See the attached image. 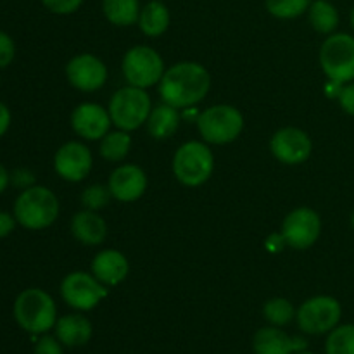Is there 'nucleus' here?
I'll return each mask as SVG.
<instances>
[{
    "instance_id": "nucleus-17",
    "label": "nucleus",
    "mask_w": 354,
    "mask_h": 354,
    "mask_svg": "<svg viewBox=\"0 0 354 354\" xmlns=\"http://www.w3.org/2000/svg\"><path fill=\"white\" fill-rule=\"evenodd\" d=\"M90 272L106 287H116L130 273V263L121 251L104 249V251L97 252L95 258L92 259Z\"/></svg>"
},
{
    "instance_id": "nucleus-11",
    "label": "nucleus",
    "mask_w": 354,
    "mask_h": 354,
    "mask_svg": "<svg viewBox=\"0 0 354 354\" xmlns=\"http://www.w3.org/2000/svg\"><path fill=\"white\" fill-rule=\"evenodd\" d=\"M280 232L290 249H296V251L310 249L320 239V214L311 207H296L283 218Z\"/></svg>"
},
{
    "instance_id": "nucleus-8",
    "label": "nucleus",
    "mask_w": 354,
    "mask_h": 354,
    "mask_svg": "<svg viewBox=\"0 0 354 354\" xmlns=\"http://www.w3.org/2000/svg\"><path fill=\"white\" fill-rule=\"evenodd\" d=\"M123 76L128 85L145 88L159 85L162 75H165V61L156 48L149 45H135L124 54Z\"/></svg>"
},
{
    "instance_id": "nucleus-1",
    "label": "nucleus",
    "mask_w": 354,
    "mask_h": 354,
    "mask_svg": "<svg viewBox=\"0 0 354 354\" xmlns=\"http://www.w3.org/2000/svg\"><path fill=\"white\" fill-rule=\"evenodd\" d=\"M209 88V71L194 61H182L169 66L159 82L161 100L176 109L197 106L206 99Z\"/></svg>"
},
{
    "instance_id": "nucleus-2",
    "label": "nucleus",
    "mask_w": 354,
    "mask_h": 354,
    "mask_svg": "<svg viewBox=\"0 0 354 354\" xmlns=\"http://www.w3.org/2000/svg\"><path fill=\"white\" fill-rule=\"evenodd\" d=\"M59 216V199L48 187L24 189L14 203V218L26 230H45Z\"/></svg>"
},
{
    "instance_id": "nucleus-34",
    "label": "nucleus",
    "mask_w": 354,
    "mask_h": 354,
    "mask_svg": "<svg viewBox=\"0 0 354 354\" xmlns=\"http://www.w3.org/2000/svg\"><path fill=\"white\" fill-rule=\"evenodd\" d=\"M339 104H341L342 111L348 113L349 116L354 118V83H346L341 90V95H339Z\"/></svg>"
},
{
    "instance_id": "nucleus-21",
    "label": "nucleus",
    "mask_w": 354,
    "mask_h": 354,
    "mask_svg": "<svg viewBox=\"0 0 354 354\" xmlns=\"http://www.w3.org/2000/svg\"><path fill=\"white\" fill-rule=\"evenodd\" d=\"M180 121H182V114L180 109L169 106V104L161 102L159 106L152 107L151 116L147 120V130L149 135L156 140H166L171 138L180 128Z\"/></svg>"
},
{
    "instance_id": "nucleus-29",
    "label": "nucleus",
    "mask_w": 354,
    "mask_h": 354,
    "mask_svg": "<svg viewBox=\"0 0 354 354\" xmlns=\"http://www.w3.org/2000/svg\"><path fill=\"white\" fill-rule=\"evenodd\" d=\"M111 199H113V194H111L109 185H102V183H93V185L86 187L82 192L83 207L90 211H97V213L104 209Z\"/></svg>"
},
{
    "instance_id": "nucleus-25",
    "label": "nucleus",
    "mask_w": 354,
    "mask_h": 354,
    "mask_svg": "<svg viewBox=\"0 0 354 354\" xmlns=\"http://www.w3.org/2000/svg\"><path fill=\"white\" fill-rule=\"evenodd\" d=\"M131 149V137L130 131L124 130H114L109 131L107 135H104L100 138V147L99 152L106 161L109 162H121L127 159V156L130 154Z\"/></svg>"
},
{
    "instance_id": "nucleus-23",
    "label": "nucleus",
    "mask_w": 354,
    "mask_h": 354,
    "mask_svg": "<svg viewBox=\"0 0 354 354\" xmlns=\"http://www.w3.org/2000/svg\"><path fill=\"white\" fill-rule=\"evenodd\" d=\"M102 10L106 19L114 26H133L140 16L138 0H102Z\"/></svg>"
},
{
    "instance_id": "nucleus-13",
    "label": "nucleus",
    "mask_w": 354,
    "mask_h": 354,
    "mask_svg": "<svg viewBox=\"0 0 354 354\" xmlns=\"http://www.w3.org/2000/svg\"><path fill=\"white\" fill-rule=\"evenodd\" d=\"M93 168L92 151L82 142H66L54 156V169L62 180L78 183L90 175Z\"/></svg>"
},
{
    "instance_id": "nucleus-19",
    "label": "nucleus",
    "mask_w": 354,
    "mask_h": 354,
    "mask_svg": "<svg viewBox=\"0 0 354 354\" xmlns=\"http://www.w3.org/2000/svg\"><path fill=\"white\" fill-rule=\"evenodd\" d=\"M55 337L61 341L62 346L68 348H78L85 346L92 339L93 327L86 317L80 313L66 315L55 322Z\"/></svg>"
},
{
    "instance_id": "nucleus-35",
    "label": "nucleus",
    "mask_w": 354,
    "mask_h": 354,
    "mask_svg": "<svg viewBox=\"0 0 354 354\" xmlns=\"http://www.w3.org/2000/svg\"><path fill=\"white\" fill-rule=\"evenodd\" d=\"M16 223L17 221L16 218H14V214L6 213V211H0V239L12 234L14 228H16Z\"/></svg>"
},
{
    "instance_id": "nucleus-33",
    "label": "nucleus",
    "mask_w": 354,
    "mask_h": 354,
    "mask_svg": "<svg viewBox=\"0 0 354 354\" xmlns=\"http://www.w3.org/2000/svg\"><path fill=\"white\" fill-rule=\"evenodd\" d=\"M10 183L16 187H19L21 190L30 189L35 185V175L26 168H19L10 175Z\"/></svg>"
},
{
    "instance_id": "nucleus-31",
    "label": "nucleus",
    "mask_w": 354,
    "mask_h": 354,
    "mask_svg": "<svg viewBox=\"0 0 354 354\" xmlns=\"http://www.w3.org/2000/svg\"><path fill=\"white\" fill-rule=\"evenodd\" d=\"M16 57V44L6 31H0V69L7 68Z\"/></svg>"
},
{
    "instance_id": "nucleus-37",
    "label": "nucleus",
    "mask_w": 354,
    "mask_h": 354,
    "mask_svg": "<svg viewBox=\"0 0 354 354\" xmlns=\"http://www.w3.org/2000/svg\"><path fill=\"white\" fill-rule=\"evenodd\" d=\"M10 121H12V116H10L9 107L3 102H0V138L7 133L10 127Z\"/></svg>"
},
{
    "instance_id": "nucleus-26",
    "label": "nucleus",
    "mask_w": 354,
    "mask_h": 354,
    "mask_svg": "<svg viewBox=\"0 0 354 354\" xmlns=\"http://www.w3.org/2000/svg\"><path fill=\"white\" fill-rule=\"evenodd\" d=\"M263 315L273 327H286L296 318V310L286 297H273L263 306Z\"/></svg>"
},
{
    "instance_id": "nucleus-36",
    "label": "nucleus",
    "mask_w": 354,
    "mask_h": 354,
    "mask_svg": "<svg viewBox=\"0 0 354 354\" xmlns=\"http://www.w3.org/2000/svg\"><path fill=\"white\" fill-rule=\"evenodd\" d=\"M265 245H266V249H268L270 252H280L283 248H286L287 242H286V239H283L282 232H280V234L270 235V237L266 239Z\"/></svg>"
},
{
    "instance_id": "nucleus-30",
    "label": "nucleus",
    "mask_w": 354,
    "mask_h": 354,
    "mask_svg": "<svg viewBox=\"0 0 354 354\" xmlns=\"http://www.w3.org/2000/svg\"><path fill=\"white\" fill-rule=\"evenodd\" d=\"M41 3L50 12L59 14V16H68V14L76 12L82 7L83 0H41Z\"/></svg>"
},
{
    "instance_id": "nucleus-7",
    "label": "nucleus",
    "mask_w": 354,
    "mask_h": 354,
    "mask_svg": "<svg viewBox=\"0 0 354 354\" xmlns=\"http://www.w3.org/2000/svg\"><path fill=\"white\" fill-rule=\"evenodd\" d=\"M320 66L325 76L341 85L354 80V37L349 33H332L320 47Z\"/></svg>"
},
{
    "instance_id": "nucleus-9",
    "label": "nucleus",
    "mask_w": 354,
    "mask_h": 354,
    "mask_svg": "<svg viewBox=\"0 0 354 354\" xmlns=\"http://www.w3.org/2000/svg\"><path fill=\"white\" fill-rule=\"evenodd\" d=\"M341 317V303L332 296L310 297L296 311L297 327L308 335L328 334L337 327Z\"/></svg>"
},
{
    "instance_id": "nucleus-6",
    "label": "nucleus",
    "mask_w": 354,
    "mask_h": 354,
    "mask_svg": "<svg viewBox=\"0 0 354 354\" xmlns=\"http://www.w3.org/2000/svg\"><path fill=\"white\" fill-rule=\"evenodd\" d=\"M197 130L206 144H230L241 137L244 130V116L230 104H216L199 114Z\"/></svg>"
},
{
    "instance_id": "nucleus-38",
    "label": "nucleus",
    "mask_w": 354,
    "mask_h": 354,
    "mask_svg": "<svg viewBox=\"0 0 354 354\" xmlns=\"http://www.w3.org/2000/svg\"><path fill=\"white\" fill-rule=\"evenodd\" d=\"M9 183H10V173L7 171L6 166L0 162V194L9 187Z\"/></svg>"
},
{
    "instance_id": "nucleus-39",
    "label": "nucleus",
    "mask_w": 354,
    "mask_h": 354,
    "mask_svg": "<svg viewBox=\"0 0 354 354\" xmlns=\"http://www.w3.org/2000/svg\"><path fill=\"white\" fill-rule=\"evenodd\" d=\"M351 26H353V30H354V7H353V10H351Z\"/></svg>"
},
{
    "instance_id": "nucleus-15",
    "label": "nucleus",
    "mask_w": 354,
    "mask_h": 354,
    "mask_svg": "<svg viewBox=\"0 0 354 354\" xmlns=\"http://www.w3.org/2000/svg\"><path fill=\"white\" fill-rule=\"evenodd\" d=\"M109 109L95 102H82L73 109L71 128L78 137L85 140H100L111 131Z\"/></svg>"
},
{
    "instance_id": "nucleus-5",
    "label": "nucleus",
    "mask_w": 354,
    "mask_h": 354,
    "mask_svg": "<svg viewBox=\"0 0 354 354\" xmlns=\"http://www.w3.org/2000/svg\"><path fill=\"white\" fill-rule=\"evenodd\" d=\"M107 109L114 127L124 131H133L147 123L152 100L145 88L127 85L113 93Z\"/></svg>"
},
{
    "instance_id": "nucleus-22",
    "label": "nucleus",
    "mask_w": 354,
    "mask_h": 354,
    "mask_svg": "<svg viewBox=\"0 0 354 354\" xmlns=\"http://www.w3.org/2000/svg\"><path fill=\"white\" fill-rule=\"evenodd\" d=\"M169 10L161 0H151L144 9H140V16H138V28L145 37H161L166 33L169 28Z\"/></svg>"
},
{
    "instance_id": "nucleus-10",
    "label": "nucleus",
    "mask_w": 354,
    "mask_h": 354,
    "mask_svg": "<svg viewBox=\"0 0 354 354\" xmlns=\"http://www.w3.org/2000/svg\"><path fill=\"white\" fill-rule=\"evenodd\" d=\"M109 287L100 283L93 273L73 272L61 282V297L68 306L78 311H90L106 299Z\"/></svg>"
},
{
    "instance_id": "nucleus-40",
    "label": "nucleus",
    "mask_w": 354,
    "mask_h": 354,
    "mask_svg": "<svg viewBox=\"0 0 354 354\" xmlns=\"http://www.w3.org/2000/svg\"><path fill=\"white\" fill-rule=\"evenodd\" d=\"M351 227H353V230H354V213L351 214Z\"/></svg>"
},
{
    "instance_id": "nucleus-41",
    "label": "nucleus",
    "mask_w": 354,
    "mask_h": 354,
    "mask_svg": "<svg viewBox=\"0 0 354 354\" xmlns=\"http://www.w3.org/2000/svg\"><path fill=\"white\" fill-rule=\"evenodd\" d=\"M296 354H315V353H310V351H299V353H296Z\"/></svg>"
},
{
    "instance_id": "nucleus-32",
    "label": "nucleus",
    "mask_w": 354,
    "mask_h": 354,
    "mask_svg": "<svg viewBox=\"0 0 354 354\" xmlns=\"http://www.w3.org/2000/svg\"><path fill=\"white\" fill-rule=\"evenodd\" d=\"M35 354H64L62 344L54 335H41L35 346Z\"/></svg>"
},
{
    "instance_id": "nucleus-3",
    "label": "nucleus",
    "mask_w": 354,
    "mask_h": 354,
    "mask_svg": "<svg viewBox=\"0 0 354 354\" xmlns=\"http://www.w3.org/2000/svg\"><path fill=\"white\" fill-rule=\"evenodd\" d=\"M14 318L17 325L30 334H47L55 327L57 308L50 294L31 287L23 290L14 301Z\"/></svg>"
},
{
    "instance_id": "nucleus-16",
    "label": "nucleus",
    "mask_w": 354,
    "mask_h": 354,
    "mask_svg": "<svg viewBox=\"0 0 354 354\" xmlns=\"http://www.w3.org/2000/svg\"><path fill=\"white\" fill-rule=\"evenodd\" d=\"M107 185L113 194V199L120 203H135L145 194L149 180L140 166L121 165L111 173Z\"/></svg>"
},
{
    "instance_id": "nucleus-28",
    "label": "nucleus",
    "mask_w": 354,
    "mask_h": 354,
    "mask_svg": "<svg viewBox=\"0 0 354 354\" xmlns=\"http://www.w3.org/2000/svg\"><path fill=\"white\" fill-rule=\"evenodd\" d=\"M313 0H266V9L277 19H296L308 12Z\"/></svg>"
},
{
    "instance_id": "nucleus-20",
    "label": "nucleus",
    "mask_w": 354,
    "mask_h": 354,
    "mask_svg": "<svg viewBox=\"0 0 354 354\" xmlns=\"http://www.w3.org/2000/svg\"><path fill=\"white\" fill-rule=\"evenodd\" d=\"M254 354H294L296 353V341L280 327H263L259 328L252 339Z\"/></svg>"
},
{
    "instance_id": "nucleus-4",
    "label": "nucleus",
    "mask_w": 354,
    "mask_h": 354,
    "mask_svg": "<svg viewBox=\"0 0 354 354\" xmlns=\"http://www.w3.org/2000/svg\"><path fill=\"white\" fill-rule=\"evenodd\" d=\"M171 169L182 185L201 187L206 183L214 169V156L209 145L201 140L182 144L173 156Z\"/></svg>"
},
{
    "instance_id": "nucleus-24",
    "label": "nucleus",
    "mask_w": 354,
    "mask_h": 354,
    "mask_svg": "<svg viewBox=\"0 0 354 354\" xmlns=\"http://www.w3.org/2000/svg\"><path fill=\"white\" fill-rule=\"evenodd\" d=\"M308 19L317 33L332 35L339 26V10L328 0H313L308 9Z\"/></svg>"
},
{
    "instance_id": "nucleus-14",
    "label": "nucleus",
    "mask_w": 354,
    "mask_h": 354,
    "mask_svg": "<svg viewBox=\"0 0 354 354\" xmlns=\"http://www.w3.org/2000/svg\"><path fill=\"white\" fill-rule=\"evenodd\" d=\"M68 82L80 92H95L107 82V66L93 54H78L66 64Z\"/></svg>"
},
{
    "instance_id": "nucleus-12",
    "label": "nucleus",
    "mask_w": 354,
    "mask_h": 354,
    "mask_svg": "<svg viewBox=\"0 0 354 354\" xmlns=\"http://www.w3.org/2000/svg\"><path fill=\"white\" fill-rule=\"evenodd\" d=\"M270 151H272L273 158L282 165L297 166L310 159L313 142H311L310 135L301 128H280L270 140Z\"/></svg>"
},
{
    "instance_id": "nucleus-18",
    "label": "nucleus",
    "mask_w": 354,
    "mask_h": 354,
    "mask_svg": "<svg viewBox=\"0 0 354 354\" xmlns=\"http://www.w3.org/2000/svg\"><path fill=\"white\" fill-rule=\"evenodd\" d=\"M71 234L80 244L100 245L107 239V223L97 211L83 209L73 216Z\"/></svg>"
},
{
    "instance_id": "nucleus-27",
    "label": "nucleus",
    "mask_w": 354,
    "mask_h": 354,
    "mask_svg": "<svg viewBox=\"0 0 354 354\" xmlns=\"http://www.w3.org/2000/svg\"><path fill=\"white\" fill-rule=\"evenodd\" d=\"M325 354H354V325H337L328 332Z\"/></svg>"
}]
</instances>
